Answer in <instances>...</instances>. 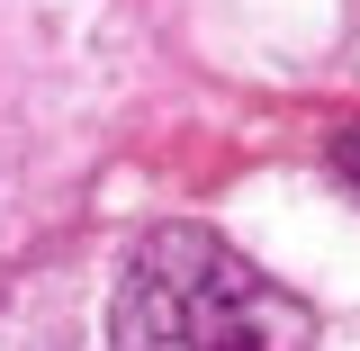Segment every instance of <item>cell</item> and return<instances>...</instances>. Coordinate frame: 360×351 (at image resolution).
I'll return each mask as SVG.
<instances>
[{
	"label": "cell",
	"instance_id": "obj_1",
	"mask_svg": "<svg viewBox=\"0 0 360 351\" xmlns=\"http://www.w3.org/2000/svg\"><path fill=\"white\" fill-rule=\"evenodd\" d=\"M108 351H315V307L217 225H153L117 270Z\"/></svg>",
	"mask_w": 360,
	"mask_h": 351
},
{
	"label": "cell",
	"instance_id": "obj_2",
	"mask_svg": "<svg viewBox=\"0 0 360 351\" xmlns=\"http://www.w3.org/2000/svg\"><path fill=\"white\" fill-rule=\"evenodd\" d=\"M333 172H342V180H352V189H360V117H352V127H342V135H333Z\"/></svg>",
	"mask_w": 360,
	"mask_h": 351
}]
</instances>
